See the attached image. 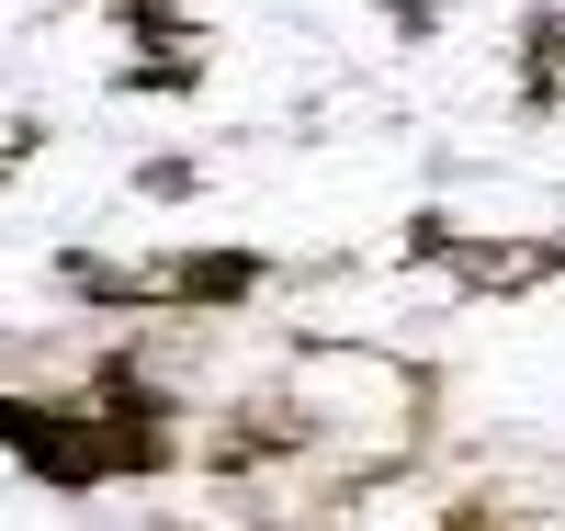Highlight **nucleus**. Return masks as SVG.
Listing matches in <instances>:
<instances>
[{
  "label": "nucleus",
  "mask_w": 565,
  "mask_h": 531,
  "mask_svg": "<svg viewBox=\"0 0 565 531\" xmlns=\"http://www.w3.org/2000/svg\"><path fill=\"white\" fill-rule=\"evenodd\" d=\"M0 453L45 475L57 498H90L114 475H159L170 464V407L136 373H103V407L79 396H0Z\"/></svg>",
  "instance_id": "nucleus-1"
},
{
  "label": "nucleus",
  "mask_w": 565,
  "mask_h": 531,
  "mask_svg": "<svg viewBox=\"0 0 565 531\" xmlns=\"http://www.w3.org/2000/svg\"><path fill=\"white\" fill-rule=\"evenodd\" d=\"M68 295L90 306H238L260 295L249 249H181V261H68Z\"/></svg>",
  "instance_id": "nucleus-2"
},
{
  "label": "nucleus",
  "mask_w": 565,
  "mask_h": 531,
  "mask_svg": "<svg viewBox=\"0 0 565 531\" xmlns=\"http://www.w3.org/2000/svg\"><path fill=\"white\" fill-rule=\"evenodd\" d=\"M407 261H441L463 295H521V283H554L565 272L554 237H463L452 215H418L407 226Z\"/></svg>",
  "instance_id": "nucleus-3"
},
{
  "label": "nucleus",
  "mask_w": 565,
  "mask_h": 531,
  "mask_svg": "<svg viewBox=\"0 0 565 531\" xmlns=\"http://www.w3.org/2000/svg\"><path fill=\"white\" fill-rule=\"evenodd\" d=\"M521 103L565 114V12H532V34H521Z\"/></svg>",
  "instance_id": "nucleus-4"
},
{
  "label": "nucleus",
  "mask_w": 565,
  "mask_h": 531,
  "mask_svg": "<svg viewBox=\"0 0 565 531\" xmlns=\"http://www.w3.org/2000/svg\"><path fill=\"white\" fill-rule=\"evenodd\" d=\"M34 148H45V125H23V114H0V170H23Z\"/></svg>",
  "instance_id": "nucleus-5"
},
{
  "label": "nucleus",
  "mask_w": 565,
  "mask_h": 531,
  "mask_svg": "<svg viewBox=\"0 0 565 531\" xmlns=\"http://www.w3.org/2000/svg\"><path fill=\"white\" fill-rule=\"evenodd\" d=\"M441 12H452V0H385V23H396V34H441Z\"/></svg>",
  "instance_id": "nucleus-6"
},
{
  "label": "nucleus",
  "mask_w": 565,
  "mask_h": 531,
  "mask_svg": "<svg viewBox=\"0 0 565 531\" xmlns=\"http://www.w3.org/2000/svg\"><path fill=\"white\" fill-rule=\"evenodd\" d=\"M114 12H148V0H114Z\"/></svg>",
  "instance_id": "nucleus-7"
}]
</instances>
